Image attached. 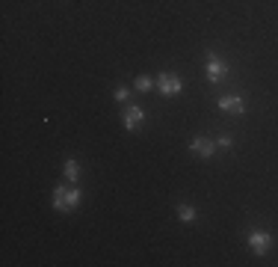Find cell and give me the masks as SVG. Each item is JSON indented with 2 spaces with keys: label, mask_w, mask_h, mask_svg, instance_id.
I'll return each mask as SVG.
<instances>
[{
  "label": "cell",
  "mask_w": 278,
  "mask_h": 267,
  "mask_svg": "<svg viewBox=\"0 0 278 267\" xmlns=\"http://www.w3.org/2000/svg\"><path fill=\"white\" fill-rule=\"evenodd\" d=\"M151 86H154V80H151V77H139V80H136V89H139V92H148Z\"/></svg>",
  "instance_id": "cell-11"
},
{
  "label": "cell",
  "mask_w": 278,
  "mask_h": 267,
  "mask_svg": "<svg viewBox=\"0 0 278 267\" xmlns=\"http://www.w3.org/2000/svg\"><path fill=\"white\" fill-rule=\"evenodd\" d=\"M225 74H228V65H225L216 53H210V56H207V80H210V83H219V80H225Z\"/></svg>",
  "instance_id": "cell-2"
},
{
  "label": "cell",
  "mask_w": 278,
  "mask_h": 267,
  "mask_svg": "<svg viewBox=\"0 0 278 267\" xmlns=\"http://www.w3.org/2000/svg\"><path fill=\"white\" fill-rule=\"evenodd\" d=\"M62 172H65V178H68L71 184H77V178H80V166H77V160H65Z\"/></svg>",
  "instance_id": "cell-7"
},
{
  "label": "cell",
  "mask_w": 278,
  "mask_h": 267,
  "mask_svg": "<svg viewBox=\"0 0 278 267\" xmlns=\"http://www.w3.org/2000/svg\"><path fill=\"white\" fill-rule=\"evenodd\" d=\"M249 247H252V253H255V256H267V253H270V247H273V235H270V232L255 229V232L249 235Z\"/></svg>",
  "instance_id": "cell-1"
},
{
  "label": "cell",
  "mask_w": 278,
  "mask_h": 267,
  "mask_svg": "<svg viewBox=\"0 0 278 267\" xmlns=\"http://www.w3.org/2000/svg\"><path fill=\"white\" fill-rule=\"evenodd\" d=\"M53 208H56V211H68V208H65V187H56V190H53Z\"/></svg>",
  "instance_id": "cell-10"
},
{
  "label": "cell",
  "mask_w": 278,
  "mask_h": 267,
  "mask_svg": "<svg viewBox=\"0 0 278 267\" xmlns=\"http://www.w3.org/2000/svg\"><path fill=\"white\" fill-rule=\"evenodd\" d=\"M178 220L181 223H193L196 220V208L193 205H178Z\"/></svg>",
  "instance_id": "cell-9"
},
{
  "label": "cell",
  "mask_w": 278,
  "mask_h": 267,
  "mask_svg": "<svg viewBox=\"0 0 278 267\" xmlns=\"http://www.w3.org/2000/svg\"><path fill=\"white\" fill-rule=\"evenodd\" d=\"M113 98H116V101H127V98H130V89H127V86H119Z\"/></svg>",
  "instance_id": "cell-12"
},
{
  "label": "cell",
  "mask_w": 278,
  "mask_h": 267,
  "mask_svg": "<svg viewBox=\"0 0 278 267\" xmlns=\"http://www.w3.org/2000/svg\"><path fill=\"white\" fill-rule=\"evenodd\" d=\"M157 89H160V95H178V92L184 89V83H181V77H175V74H160V77H157Z\"/></svg>",
  "instance_id": "cell-3"
},
{
  "label": "cell",
  "mask_w": 278,
  "mask_h": 267,
  "mask_svg": "<svg viewBox=\"0 0 278 267\" xmlns=\"http://www.w3.org/2000/svg\"><path fill=\"white\" fill-rule=\"evenodd\" d=\"M219 110H225V113H243L246 104H243L240 95H222L219 98Z\"/></svg>",
  "instance_id": "cell-6"
},
{
  "label": "cell",
  "mask_w": 278,
  "mask_h": 267,
  "mask_svg": "<svg viewBox=\"0 0 278 267\" xmlns=\"http://www.w3.org/2000/svg\"><path fill=\"white\" fill-rule=\"evenodd\" d=\"M190 152H193V155H199V158H213V152H216V143H210L207 137H193V143H190Z\"/></svg>",
  "instance_id": "cell-4"
},
{
  "label": "cell",
  "mask_w": 278,
  "mask_h": 267,
  "mask_svg": "<svg viewBox=\"0 0 278 267\" xmlns=\"http://www.w3.org/2000/svg\"><path fill=\"white\" fill-rule=\"evenodd\" d=\"M142 119H145V113H142V107H136V104H130V107L124 110V131H136V128L142 125Z\"/></svg>",
  "instance_id": "cell-5"
},
{
  "label": "cell",
  "mask_w": 278,
  "mask_h": 267,
  "mask_svg": "<svg viewBox=\"0 0 278 267\" xmlns=\"http://www.w3.org/2000/svg\"><path fill=\"white\" fill-rule=\"evenodd\" d=\"M77 205H80V190H77V187H68V190H65V208L71 211V208H77Z\"/></svg>",
  "instance_id": "cell-8"
},
{
  "label": "cell",
  "mask_w": 278,
  "mask_h": 267,
  "mask_svg": "<svg viewBox=\"0 0 278 267\" xmlns=\"http://www.w3.org/2000/svg\"><path fill=\"white\" fill-rule=\"evenodd\" d=\"M231 146H234L231 137H219V140H216V149H231Z\"/></svg>",
  "instance_id": "cell-13"
}]
</instances>
